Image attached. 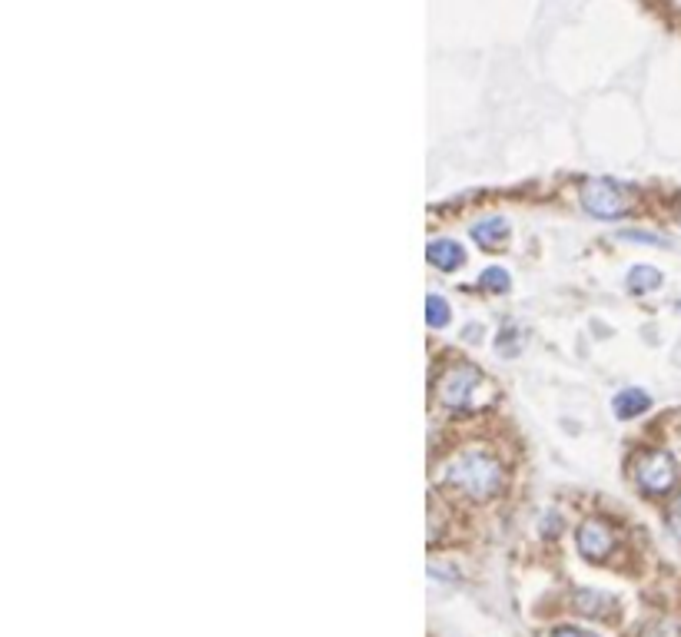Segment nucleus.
<instances>
[{
	"label": "nucleus",
	"mask_w": 681,
	"mask_h": 637,
	"mask_svg": "<svg viewBox=\"0 0 681 637\" xmlns=\"http://www.w3.org/2000/svg\"><path fill=\"white\" fill-rule=\"evenodd\" d=\"M582 203H585V213H592L595 219H618V216H625V206H628L622 186H615L608 180L585 183Z\"/></svg>",
	"instance_id": "20e7f679"
},
{
	"label": "nucleus",
	"mask_w": 681,
	"mask_h": 637,
	"mask_svg": "<svg viewBox=\"0 0 681 637\" xmlns=\"http://www.w3.org/2000/svg\"><path fill=\"white\" fill-rule=\"evenodd\" d=\"M479 283H482V289H489V292H505V289H509V273L499 269V266H489L486 273L479 276Z\"/></svg>",
	"instance_id": "f8f14e48"
},
{
	"label": "nucleus",
	"mask_w": 681,
	"mask_h": 637,
	"mask_svg": "<svg viewBox=\"0 0 681 637\" xmlns=\"http://www.w3.org/2000/svg\"><path fill=\"white\" fill-rule=\"evenodd\" d=\"M472 239H476L479 246H486V249H499L505 239H509V223H505L502 216L479 219V223L472 226Z\"/></svg>",
	"instance_id": "0eeeda50"
},
{
	"label": "nucleus",
	"mask_w": 681,
	"mask_h": 637,
	"mask_svg": "<svg viewBox=\"0 0 681 637\" xmlns=\"http://www.w3.org/2000/svg\"><path fill=\"white\" fill-rule=\"evenodd\" d=\"M575 611L588 614V618H612L615 601L598 591H575Z\"/></svg>",
	"instance_id": "6e6552de"
},
{
	"label": "nucleus",
	"mask_w": 681,
	"mask_h": 637,
	"mask_svg": "<svg viewBox=\"0 0 681 637\" xmlns=\"http://www.w3.org/2000/svg\"><path fill=\"white\" fill-rule=\"evenodd\" d=\"M662 286V273H658L655 266H635L632 273H628V289L632 292H652Z\"/></svg>",
	"instance_id": "9d476101"
},
{
	"label": "nucleus",
	"mask_w": 681,
	"mask_h": 637,
	"mask_svg": "<svg viewBox=\"0 0 681 637\" xmlns=\"http://www.w3.org/2000/svg\"><path fill=\"white\" fill-rule=\"evenodd\" d=\"M486 385L482 372L469 362H452L446 372L436 379V399L452 412L472 409L479 402V389Z\"/></svg>",
	"instance_id": "f03ea898"
},
{
	"label": "nucleus",
	"mask_w": 681,
	"mask_h": 637,
	"mask_svg": "<svg viewBox=\"0 0 681 637\" xmlns=\"http://www.w3.org/2000/svg\"><path fill=\"white\" fill-rule=\"evenodd\" d=\"M668 528L675 531V538L681 541V495L668 505Z\"/></svg>",
	"instance_id": "4468645a"
},
{
	"label": "nucleus",
	"mask_w": 681,
	"mask_h": 637,
	"mask_svg": "<svg viewBox=\"0 0 681 637\" xmlns=\"http://www.w3.org/2000/svg\"><path fill=\"white\" fill-rule=\"evenodd\" d=\"M426 259L442 273H452V269H459L466 263V249H462L456 239H432L426 246Z\"/></svg>",
	"instance_id": "423d86ee"
},
{
	"label": "nucleus",
	"mask_w": 681,
	"mask_h": 637,
	"mask_svg": "<svg viewBox=\"0 0 681 637\" xmlns=\"http://www.w3.org/2000/svg\"><path fill=\"white\" fill-rule=\"evenodd\" d=\"M449 319H452V312L446 306V299H442V296H426V322H429V326L442 329Z\"/></svg>",
	"instance_id": "9b49d317"
},
{
	"label": "nucleus",
	"mask_w": 681,
	"mask_h": 637,
	"mask_svg": "<svg viewBox=\"0 0 681 637\" xmlns=\"http://www.w3.org/2000/svg\"><path fill=\"white\" fill-rule=\"evenodd\" d=\"M436 482L446 492H456L472 501H489L502 492L505 485V468L486 448H462V452L449 455L446 462L436 468Z\"/></svg>",
	"instance_id": "f257e3e1"
},
{
	"label": "nucleus",
	"mask_w": 681,
	"mask_h": 637,
	"mask_svg": "<svg viewBox=\"0 0 681 637\" xmlns=\"http://www.w3.org/2000/svg\"><path fill=\"white\" fill-rule=\"evenodd\" d=\"M612 548H615V535L605 521H598V518L582 521L579 525V551L588 561H605L608 555H612Z\"/></svg>",
	"instance_id": "39448f33"
},
{
	"label": "nucleus",
	"mask_w": 681,
	"mask_h": 637,
	"mask_svg": "<svg viewBox=\"0 0 681 637\" xmlns=\"http://www.w3.org/2000/svg\"><path fill=\"white\" fill-rule=\"evenodd\" d=\"M648 405H652V399H648V392H642V389H622L615 395L618 419H638L642 412H648Z\"/></svg>",
	"instance_id": "1a4fd4ad"
},
{
	"label": "nucleus",
	"mask_w": 681,
	"mask_h": 637,
	"mask_svg": "<svg viewBox=\"0 0 681 637\" xmlns=\"http://www.w3.org/2000/svg\"><path fill=\"white\" fill-rule=\"evenodd\" d=\"M552 637H598V634H592V631H582V628H569V624H565V628H555V631H552Z\"/></svg>",
	"instance_id": "2eb2a0df"
},
{
	"label": "nucleus",
	"mask_w": 681,
	"mask_h": 637,
	"mask_svg": "<svg viewBox=\"0 0 681 637\" xmlns=\"http://www.w3.org/2000/svg\"><path fill=\"white\" fill-rule=\"evenodd\" d=\"M635 637H681V631L675 628V624H665V621H655L648 624V628H642Z\"/></svg>",
	"instance_id": "ddd939ff"
},
{
	"label": "nucleus",
	"mask_w": 681,
	"mask_h": 637,
	"mask_svg": "<svg viewBox=\"0 0 681 637\" xmlns=\"http://www.w3.org/2000/svg\"><path fill=\"white\" fill-rule=\"evenodd\" d=\"M635 478H638V485H642L648 495L672 492L675 478H678L675 458L668 452H645L642 458H638V465H635Z\"/></svg>",
	"instance_id": "7ed1b4c3"
}]
</instances>
